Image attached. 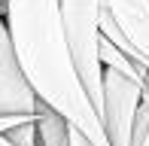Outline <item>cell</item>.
<instances>
[{
  "instance_id": "obj_4",
  "label": "cell",
  "mask_w": 149,
  "mask_h": 146,
  "mask_svg": "<svg viewBox=\"0 0 149 146\" xmlns=\"http://www.w3.org/2000/svg\"><path fill=\"white\" fill-rule=\"evenodd\" d=\"M140 91L143 85L119 76L113 70H104V134L110 146H131L134 143V119L140 107Z\"/></svg>"
},
{
  "instance_id": "obj_9",
  "label": "cell",
  "mask_w": 149,
  "mask_h": 146,
  "mask_svg": "<svg viewBox=\"0 0 149 146\" xmlns=\"http://www.w3.org/2000/svg\"><path fill=\"white\" fill-rule=\"evenodd\" d=\"M22 122H33V119H15V116H3V119H0V137H3V134H6L9 128L22 125Z\"/></svg>"
},
{
  "instance_id": "obj_12",
  "label": "cell",
  "mask_w": 149,
  "mask_h": 146,
  "mask_svg": "<svg viewBox=\"0 0 149 146\" xmlns=\"http://www.w3.org/2000/svg\"><path fill=\"white\" fill-rule=\"evenodd\" d=\"M0 146H9V143H6V137H0Z\"/></svg>"
},
{
  "instance_id": "obj_1",
  "label": "cell",
  "mask_w": 149,
  "mask_h": 146,
  "mask_svg": "<svg viewBox=\"0 0 149 146\" xmlns=\"http://www.w3.org/2000/svg\"><path fill=\"white\" fill-rule=\"evenodd\" d=\"M0 15L9 31L22 76L31 85L37 104L58 113L91 146H110L104 122L76 76V64L61 31L58 0H6Z\"/></svg>"
},
{
  "instance_id": "obj_13",
  "label": "cell",
  "mask_w": 149,
  "mask_h": 146,
  "mask_svg": "<svg viewBox=\"0 0 149 146\" xmlns=\"http://www.w3.org/2000/svg\"><path fill=\"white\" fill-rule=\"evenodd\" d=\"M3 3H6V0H0V6H3Z\"/></svg>"
},
{
  "instance_id": "obj_11",
  "label": "cell",
  "mask_w": 149,
  "mask_h": 146,
  "mask_svg": "<svg viewBox=\"0 0 149 146\" xmlns=\"http://www.w3.org/2000/svg\"><path fill=\"white\" fill-rule=\"evenodd\" d=\"M137 146H149V131H146V137H143V140H140Z\"/></svg>"
},
{
  "instance_id": "obj_3",
  "label": "cell",
  "mask_w": 149,
  "mask_h": 146,
  "mask_svg": "<svg viewBox=\"0 0 149 146\" xmlns=\"http://www.w3.org/2000/svg\"><path fill=\"white\" fill-rule=\"evenodd\" d=\"M100 37L149 73V0H104Z\"/></svg>"
},
{
  "instance_id": "obj_10",
  "label": "cell",
  "mask_w": 149,
  "mask_h": 146,
  "mask_svg": "<svg viewBox=\"0 0 149 146\" xmlns=\"http://www.w3.org/2000/svg\"><path fill=\"white\" fill-rule=\"evenodd\" d=\"M67 146H91V143L85 140V137L79 134L76 128H70V134H67Z\"/></svg>"
},
{
  "instance_id": "obj_6",
  "label": "cell",
  "mask_w": 149,
  "mask_h": 146,
  "mask_svg": "<svg viewBox=\"0 0 149 146\" xmlns=\"http://www.w3.org/2000/svg\"><path fill=\"white\" fill-rule=\"evenodd\" d=\"M33 128H37V146H67L70 125L58 113L43 107V104H37V122H33Z\"/></svg>"
},
{
  "instance_id": "obj_8",
  "label": "cell",
  "mask_w": 149,
  "mask_h": 146,
  "mask_svg": "<svg viewBox=\"0 0 149 146\" xmlns=\"http://www.w3.org/2000/svg\"><path fill=\"white\" fill-rule=\"evenodd\" d=\"M37 122V119H33ZM33 122H22V125H15V128H9L6 131V143L9 146H37V128H33Z\"/></svg>"
},
{
  "instance_id": "obj_5",
  "label": "cell",
  "mask_w": 149,
  "mask_h": 146,
  "mask_svg": "<svg viewBox=\"0 0 149 146\" xmlns=\"http://www.w3.org/2000/svg\"><path fill=\"white\" fill-rule=\"evenodd\" d=\"M15 116V119H37V97L31 85L24 82L22 67L12 52L9 31L0 15V119Z\"/></svg>"
},
{
  "instance_id": "obj_7",
  "label": "cell",
  "mask_w": 149,
  "mask_h": 146,
  "mask_svg": "<svg viewBox=\"0 0 149 146\" xmlns=\"http://www.w3.org/2000/svg\"><path fill=\"white\" fill-rule=\"evenodd\" d=\"M97 58H100V67H104V70H113V73H119V76L131 79V82L143 85L146 73L140 70L137 64L131 61V58H125V55H122V52L116 49V46H113L110 40H104V37H100V49H97Z\"/></svg>"
},
{
  "instance_id": "obj_2",
  "label": "cell",
  "mask_w": 149,
  "mask_h": 146,
  "mask_svg": "<svg viewBox=\"0 0 149 146\" xmlns=\"http://www.w3.org/2000/svg\"><path fill=\"white\" fill-rule=\"evenodd\" d=\"M100 3L104 0H58V18L64 31L70 58L76 64V76L88 95L91 107L104 110V67H100Z\"/></svg>"
}]
</instances>
